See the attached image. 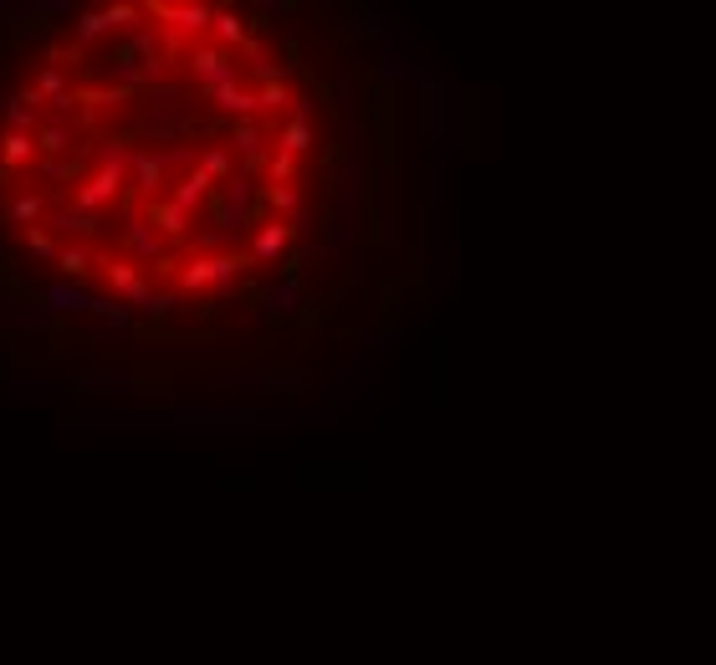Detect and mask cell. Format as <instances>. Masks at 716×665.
<instances>
[{"label": "cell", "mask_w": 716, "mask_h": 665, "mask_svg": "<svg viewBox=\"0 0 716 665\" xmlns=\"http://www.w3.org/2000/svg\"><path fill=\"white\" fill-rule=\"evenodd\" d=\"M6 123H11V133H36L41 128V103H36L31 87L16 93V98H6Z\"/></svg>", "instance_id": "9a60e30c"}, {"label": "cell", "mask_w": 716, "mask_h": 665, "mask_svg": "<svg viewBox=\"0 0 716 665\" xmlns=\"http://www.w3.org/2000/svg\"><path fill=\"white\" fill-rule=\"evenodd\" d=\"M108 72H113V87H123V93H133V87H144V82H149V77H144V67H139V57H133L128 47H118V52H113Z\"/></svg>", "instance_id": "7402d4cb"}, {"label": "cell", "mask_w": 716, "mask_h": 665, "mask_svg": "<svg viewBox=\"0 0 716 665\" xmlns=\"http://www.w3.org/2000/svg\"><path fill=\"white\" fill-rule=\"evenodd\" d=\"M16 318H21L26 328H47V323H52V313H47V307H41V302H36V307H21Z\"/></svg>", "instance_id": "74e56055"}, {"label": "cell", "mask_w": 716, "mask_h": 665, "mask_svg": "<svg viewBox=\"0 0 716 665\" xmlns=\"http://www.w3.org/2000/svg\"><path fill=\"white\" fill-rule=\"evenodd\" d=\"M128 169H133V190L144 200H154L164 190V174H169V149H133Z\"/></svg>", "instance_id": "8992f818"}, {"label": "cell", "mask_w": 716, "mask_h": 665, "mask_svg": "<svg viewBox=\"0 0 716 665\" xmlns=\"http://www.w3.org/2000/svg\"><path fill=\"white\" fill-rule=\"evenodd\" d=\"M179 128H185V118L174 113V103H159V108L149 113V133H154V139H174Z\"/></svg>", "instance_id": "f546056e"}, {"label": "cell", "mask_w": 716, "mask_h": 665, "mask_svg": "<svg viewBox=\"0 0 716 665\" xmlns=\"http://www.w3.org/2000/svg\"><path fill=\"white\" fill-rule=\"evenodd\" d=\"M312 103L307 98H292V123L282 128V154H292V159H302L307 149H312Z\"/></svg>", "instance_id": "8fae6325"}, {"label": "cell", "mask_w": 716, "mask_h": 665, "mask_svg": "<svg viewBox=\"0 0 716 665\" xmlns=\"http://www.w3.org/2000/svg\"><path fill=\"white\" fill-rule=\"evenodd\" d=\"M31 93H36V103H47L57 118L62 113H72V87H67V77H62V67H36V77H31Z\"/></svg>", "instance_id": "ba28073f"}, {"label": "cell", "mask_w": 716, "mask_h": 665, "mask_svg": "<svg viewBox=\"0 0 716 665\" xmlns=\"http://www.w3.org/2000/svg\"><path fill=\"white\" fill-rule=\"evenodd\" d=\"M144 220H149V226H154V231H159L164 241H169V236H179V241H185V226H190V215L179 210L174 200H154Z\"/></svg>", "instance_id": "ac0fdd59"}, {"label": "cell", "mask_w": 716, "mask_h": 665, "mask_svg": "<svg viewBox=\"0 0 716 665\" xmlns=\"http://www.w3.org/2000/svg\"><path fill=\"white\" fill-rule=\"evenodd\" d=\"M210 31H215V41H226V47H246V16L231 11V6H215Z\"/></svg>", "instance_id": "603a6c76"}, {"label": "cell", "mask_w": 716, "mask_h": 665, "mask_svg": "<svg viewBox=\"0 0 716 665\" xmlns=\"http://www.w3.org/2000/svg\"><path fill=\"white\" fill-rule=\"evenodd\" d=\"M57 266H62V277H67V282H77V277L93 272L98 261H93V251H87V246H62V251H57Z\"/></svg>", "instance_id": "4316f807"}, {"label": "cell", "mask_w": 716, "mask_h": 665, "mask_svg": "<svg viewBox=\"0 0 716 665\" xmlns=\"http://www.w3.org/2000/svg\"><path fill=\"white\" fill-rule=\"evenodd\" d=\"M256 103H261V113L282 108V103H287V82H261V87H256Z\"/></svg>", "instance_id": "e575fe53"}, {"label": "cell", "mask_w": 716, "mask_h": 665, "mask_svg": "<svg viewBox=\"0 0 716 665\" xmlns=\"http://www.w3.org/2000/svg\"><path fill=\"white\" fill-rule=\"evenodd\" d=\"M67 174H77V169L62 159H41V180H67Z\"/></svg>", "instance_id": "f35d334b"}, {"label": "cell", "mask_w": 716, "mask_h": 665, "mask_svg": "<svg viewBox=\"0 0 716 665\" xmlns=\"http://www.w3.org/2000/svg\"><path fill=\"white\" fill-rule=\"evenodd\" d=\"M266 313L272 318H287V313H297V302H302V287L297 282H277V287H266Z\"/></svg>", "instance_id": "484cf974"}, {"label": "cell", "mask_w": 716, "mask_h": 665, "mask_svg": "<svg viewBox=\"0 0 716 665\" xmlns=\"http://www.w3.org/2000/svg\"><path fill=\"white\" fill-rule=\"evenodd\" d=\"M251 200H256L251 174L236 169L231 180H226V195H220V236H236V231H241V220L251 215Z\"/></svg>", "instance_id": "5b68a950"}, {"label": "cell", "mask_w": 716, "mask_h": 665, "mask_svg": "<svg viewBox=\"0 0 716 665\" xmlns=\"http://www.w3.org/2000/svg\"><path fill=\"white\" fill-rule=\"evenodd\" d=\"M113 26H108V11H77V21H72V36H77V52H87L93 41H103Z\"/></svg>", "instance_id": "cb8c5ba5"}, {"label": "cell", "mask_w": 716, "mask_h": 665, "mask_svg": "<svg viewBox=\"0 0 716 665\" xmlns=\"http://www.w3.org/2000/svg\"><path fill=\"white\" fill-rule=\"evenodd\" d=\"M287 246H292V226H287V220H266V226L251 236V256L256 261H282Z\"/></svg>", "instance_id": "7c38bea8"}, {"label": "cell", "mask_w": 716, "mask_h": 665, "mask_svg": "<svg viewBox=\"0 0 716 665\" xmlns=\"http://www.w3.org/2000/svg\"><path fill=\"white\" fill-rule=\"evenodd\" d=\"M210 190H215V185L205 180V174H200V169H190L185 180H179V185L169 190V200H174L179 210H185V215H195V210H200V205L210 200Z\"/></svg>", "instance_id": "e0dca14e"}, {"label": "cell", "mask_w": 716, "mask_h": 665, "mask_svg": "<svg viewBox=\"0 0 716 665\" xmlns=\"http://www.w3.org/2000/svg\"><path fill=\"white\" fill-rule=\"evenodd\" d=\"M246 272V261L241 256H190V261H179V292H236Z\"/></svg>", "instance_id": "7a4b0ae2"}, {"label": "cell", "mask_w": 716, "mask_h": 665, "mask_svg": "<svg viewBox=\"0 0 716 665\" xmlns=\"http://www.w3.org/2000/svg\"><path fill=\"white\" fill-rule=\"evenodd\" d=\"M266 174H272V185H292V180H297V159L277 149L272 159H266Z\"/></svg>", "instance_id": "d6a6232c"}, {"label": "cell", "mask_w": 716, "mask_h": 665, "mask_svg": "<svg viewBox=\"0 0 716 665\" xmlns=\"http://www.w3.org/2000/svg\"><path fill=\"white\" fill-rule=\"evenodd\" d=\"M118 195H123V180H118V174H87V180L77 185V195H72V205L87 210V215H98V210L113 205Z\"/></svg>", "instance_id": "9c48e42d"}, {"label": "cell", "mask_w": 716, "mask_h": 665, "mask_svg": "<svg viewBox=\"0 0 716 665\" xmlns=\"http://www.w3.org/2000/svg\"><path fill=\"white\" fill-rule=\"evenodd\" d=\"M82 103H98V108H113V103H128V93H123V87H87V93H82Z\"/></svg>", "instance_id": "d590c367"}, {"label": "cell", "mask_w": 716, "mask_h": 665, "mask_svg": "<svg viewBox=\"0 0 716 665\" xmlns=\"http://www.w3.org/2000/svg\"><path fill=\"white\" fill-rule=\"evenodd\" d=\"M26 159H36V133H0V169H21Z\"/></svg>", "instance_id": "44dd1931"}, {"label": "cell", "mask_w": 716, "mask_h": 665, "mask_svg": "<svg viewBox=\"0 0 716 665\" xmlns=\"http://www.w3.org/2000/svg\"><path fill=\"white\" fill-rule=\"evenodd\" d=\"M6 215L16 220V226H26V231H31L36 220L47 215V195H41V190H26V195H16V200H11V210H6Z\"/></svg>", "instance_id": "d4e9b609"}, {"label": "cell", "mask_w": 716, "mask_h": 665, "mask_svg": "<svg viewBox=\"0 0 716 665\" xmlns=\"http://www.w3.org/2000/svg\"><path fill=\"white\" fill-rule=\"evenodd\" d=\"M57 231H72V236H98L103 231V215H87V210H77V205H62V210H52L47 215Z\"/></svg>", "instance_id": "ffe728a7"}, {"label": "cell", "mask_w": 716, "mask_h": 665, "mask_svg": "<svg viewBox=\"0 0 716 665\" xmlns=\"http://www.w3.org/2000/svg\"><path fill=\"white\" fill-rule=\"evenodd\" d=\"M72 139H77V128H72L67 118L41 123V128H36V154H41V159H57V154H67V149H72Z\"/></svg>", "instance_id": "2e32d148"}, {"label": "cell", "mask_w": 716, "mask_h": 665, "mask_svg": "<svg viewBox=\"0 0 716 665\" xmlns=\"http://www.w3.org/2000/svg\"><path fill=\"white\" fill-rule=\"evenodd\" d=\"M133 307H139V313H149V318H164L169 307H174V292H154V287H149V292H144L139 302H133Z\"/></svg>", "instance_id": "836d02e7"}, {"label": "cell", "mask_w": 716, "mask_h": 665, "mask_svg": "<svg viewBox=\"0 0 716 665\" xmlns=\"http://www.w3.org/2000/svg\"><path fill=\"white\" fill-rule=\"evenodd\" d=\"M231 144L241 149V159H246L241 169H246V174L266 159V139H261V123H256V118H241V123L231 128Z\"/></svg>", "instance_id": "5bb4252c"}, {"label": "cell", "mask_w": 716, "mask_h": 665, "mask_svg": "<svg viewBox=\"0 0 716 665\" xmlns=\"http://www.w3.org/2000/svg\"><path fill=\"white\" fill-rule=\"evenodd\" d=\"M41 307H47V313H93V307H98V297L93 292H87L82 282H47V287H41Z\"/></svg>", "instance_id": "52a82bcc"}, {"label": "cell", "mask_w": 716, "mask_h": 665, "mask_svg": "<svg viewBox=\"0 0 716 665\" xmlns=\"http://www.w3.org/2000/svg\"><path fill=\"white\" fill-rule=\"evenodd\" d=\"M128 154H133V149H123L118 139H103V144H98V174H118V180H123Z\"/></svg>", "instance_id": "83f0119b"}, {"label": "cell", "mask_w": 716, "mask_h": 665, "mask_svg": "<svg viewBox=\"0 0 716 665\" xmlns=\"http://www.w3.org/2000/svg\"><path fill=\"white\" fill-rule=\"evenodd\" d=\"M144 16H159V21H164V52H179L190 36H205V31H210L215 6H205V0H185V6H174V0H149Z\"/></svg>", "instance_id": "6da1fadb"}, {"label": "cell", "mask_w": 716, "mask_h": 665, "mask_svg": "<svg viewBox=\"0 0 716 665\" xmlns=\"http://www.w3.org/2000/svg\"><path fill=\"white\" fill-rule=\"evenodd\" d=\"M77 384H82V389H98V394H113V389H128L133 379H123V374H93V369H87V374H77Z\"/></svg>", "instance_id": "1f68e13d"}, {"label": "cell", "mask_w": 716, "mask_h": 665, "mask_svg": "<svg viewBox=\"0 0 716 665\" xmlns=\"http://www.w3.org/2000/svg\"><path fill=\"white\" fill-rule=\"evenodd\" d=\"M36 16H77V6L72 0H41V6H31Z\"/></svg>", "instance_id": "8d00e7d4"}, {"label": "cell", "mask_w": 716, "mask_h": 665, "mask_svg": "<svg viewBox=\"0 0 716 665\" xmlns=\"http://www.w3.org/2000/svg\"><path fill=\"white\" fill-rule=\"evenodd\" d=\"M93 318H103L108 328H133V307H128V302H118V297H98Z\"/></svg>", "instance_id": "f1b7e54d"}, {"label": "cell", "mask_w": 716, "mask_h": 665, "mask_svg": "<svg viewBox=\"0 0 716 665\" xmlns=\"http://www.w3.org/2000/svg\"><path fill=\"white\" fill-rule=\"evenodd\" d=\"M26 251H31L36 261H57V241L47 236V226H31V231H26Z\"/></svg>", "instance_id": "4dcf8cb0"}, {"label": "cell", "mask_w": 716, "mask_h": 665, "mask_svg": "<svg viewBox=\"0 0 716 665\" xmlns=\"http://www.w3.org/2000/svg\"><path fill=\"white\" fill-rule=\"evenodd\" d=\"M98 266H103V277H108V287H113V292H118V297H123L128 307H133V302H139V297L149 292L144 272H139V266H133V261H123V256H118V261H98Z\"/></svg>", "instance_id": "30bf717a"}, {"label": "cell", "mask_w": 716, "mask_h": 665, "mask_svg": "<svg viewBox=\"0 0 716 665\" xmlns=\"http://www.w3.org/2000/svg\"><path fill=\"white\" fill-rule=\"evenodd\" d=\"M210 98H215V108H226V113H231L236 123H241V118H256V113H261L256 93H251V87H241V82H226V87H215Z\"/></svg>", "instance_id": "4fadbf2b"}, {"label": "cell", "mask_w": 716, "mask_h": 665, "mask_svg": "<svg viewBox=\"0 0 716 665\" xmlns=\"http://www.w3.org/2000/svg\"><path fill=\"white\" fill-rule=\"evenodd\" d=\"M185 67L195 72V82L205 87V93H215V87H226V82H241V72H236V62L226 57V47H195V52L185 57Z\"/></svg>", "instance_id": "277c9868"}, {"label": "cell", "mask_w": 716, "mask_h": 665, "mask_svg": "<svg viewBox=\"0 0 716 665\" xmlns=\"http://www.w3.org/2000/svg\"><path fill=\"white\" fill-rule=\"evenodd\" d=\"M123 251H133L144 266H154V272H179V261L164 251V236L149 226L144 215H128L123 220Z\"/></svg>", "instance_id": "3957f363"}, {"label": "cell", "mask_w": 716, "mask_h": 665, "mask_svg": "<svg viewBox=\"0 0 716 665\" xmlns=\"http://www.w3.org/2000/svg\"><path fill=\"white\" fill-rule=\"evenodd\" d=\"M266 200H272V210H282V215H287V226H292V231H302V226H307V200H302V190H297V185H272V190H266Z\"/></svg>", "instance_id": "d6986e66"}]
</instances>
